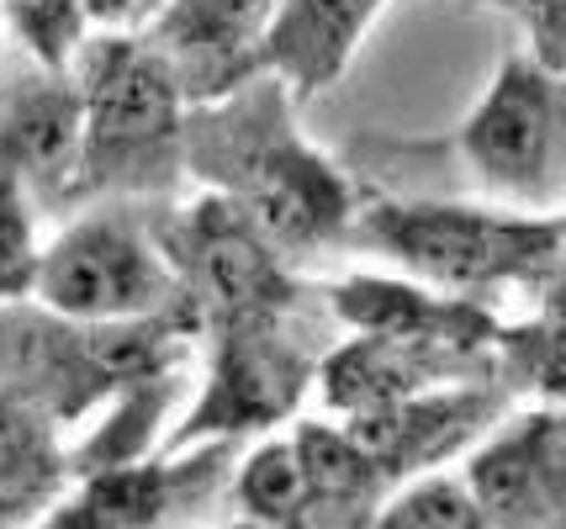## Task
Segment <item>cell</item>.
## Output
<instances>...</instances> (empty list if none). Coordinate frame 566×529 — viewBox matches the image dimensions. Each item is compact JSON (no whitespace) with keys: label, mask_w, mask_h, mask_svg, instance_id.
I'll list each match as a JSON object with an SVG mask.
<instances>
[{"label":"cell","mask_w":566,"mask_h":529,"mask_svg":"<svg viewBox=\"0 0 566 529\" xmlns=\"http://www.w3.org/2000/svg\"><path fill=\"white\" fill-rule=\"evenodd\" d=\"M186 180L249 212L292 260L339 244L360 207L355 176L296 127V96L275 70L249 75L228 96L191 102Z\"/></svg>","instance_id":"cell-1"},{"label":"cell","mask_w":566,"mask_h":529,"mask_svg":"<svg viewBox=\"0 0 566 529\" xmlns=\"http://www.w3.org/2000/svg\"><path fill=\"white\" fill-rule=\"evenodd\" d=\"M85 96L74 202H170L186 180V91L148 32H91L74 53Z\"/></svg>","instance_id":"cell-2"},{"label":"cell","mask_w":566,"mask_h":529,"mask_svg":"<svg viewBox=\"0 0 566 529\" xmlns=\"http://www.w3.org/2000/svg\"><path fill=\"white\" fill-rule=\"evenodd\" d=\"M197 334L201 324L191 313L91 324L64 318L38 297L0 303V387L38 403L53 424H74L80 413L127 392L133 381L180 366Z\"/></svg>","instance_id":"cell-3"},{"label":"cell","mask_w":566,"mask_h":529,"mask_svg":"<svg viewBox=\"0 0 566 529\" xmlns=\"http://www.w3.org/2000/svg\"><path fill=\"white\" fill-rule=\"evenodd\" d=\"M566 212H493L471 202H408V197H360L349 233L387 254L408 276L455 297H488L497 286L545 292L556 271Z\"/></svg>","instance_id":"cell-4"},{"label":"cell","mask_w":566,"mask_h":529,"mask_svg":"<svg viewBox=\"0 0 566 529\" xmlns=\"http://www.w3.org/2000/svg\"><path fill=\"white\" fill-rule=\"evenodd\" d=\"M482 191L524 212H566V70H545L535 53H503L488 96L440 144Z\"/></svg>","instance_id":"cell-5"},{"label":"cell","mask_w":566,"mask_h":529,"mask_svg":"<svg viewBox=\"0 0 566 529\" xmlns=\"http://www.w3.org/2000/svg\"><path fill=\"white\" fill-rule=\"evenodd\" d=\"M32 297L64 318H91V324L191 313L170 260L154 239V218L123 202H101L96 212H85L53 239L43 250Z\"/></svg>","instance_id":"cell-6"},{"label":"cell","mask_w":566,"mask_h":529,"mask_svg":"<svg viewBox=\"0 0 566 529\" xmlns=\"http://www.w3.org/2000/svg\"><path fill=\"white\" fill-rule=\"evenodd\" d=\"M154 239L201 328L228 324V318H260V313H292L302 303L292 254L275 250L260 223L218 191H207L191 207L159 212Z\"/></svg>","instance_id":"cell-7"},{"label":"cell","mask_w":566,"mask_h":529,"mask_svg":"<svg viewBox=\"0 0 566 529\" xmlns=\"http://www.w3.org/2000/svg\"><path fill=\"white\" fill-rule=\"evenodd\" d=\"M207 334H212V371L191 413L175 424L170 451L201 445V440L271 434L302 408L318 377V360H307V350L296 345L292 313L228 318V324H207Z\"/></svg>","instance_id":"cell-8"},{"label":"cell","mask_w":566,"mask_h":529,"mask_svg":"<svg viewBox=\"0 0 566 529\" xmlns=\"http://www.w3.org/2000/svg\"><path fill=\"white\" fill-rule=\"evenodd\" d=\"M239 461V440H201L170 455H133L74 477V487L53 504V525H175L197 519L218 498Z\"/></svg>","instance_id":"cell-9"},{"label":"cell","mask_w":566,"mask_h":529,"mask_svg":"<svg viewBox=\"0 0 566 529\" xmlns=\"http://www.w3.org/2000/svg\"><path fill=\"white\" fill-rule=\"evenodd\" d=\"M503 408H509V392L493 377H471V381L413 392V398H402L392 408H376V413H355V419H345V429L360 440V451L376 461V472L387 477V487H397V482L450 461L455 451L476 445L503 419Z\"/></svg>","instance_id":"cell-10"},{"label":"cell","mask_w":566,"mask_h":529,"mask_svg":"<svg viewBox=\"0 0 566 529\" xmlns=\"http://www.w3.org/2000/svg\"><path fill=\"white\" fill-rule=\"evenodd\" d=\"M488 525H566V408L541 403L493 424L467 461Z\"/></svg>","instance_id":"cell-11"},{"label":"cell","mask_w":566,"mask_h":529,"mask_svg":"<svg viewBox=\"0 0 566 529\" xmlns=\"http://www.w3.org/2000/svg\"><path fill=\"white\" fill-rule=\"evenodd\" d=\"M275 6L281 0H165L144 32L170 53L186 102H212L265 70Z\"/></svg>","instance_id":"cell-12"},{"label":"cell","mask_w":566,"mask_h":529,"mask_svg":"<svg viewBox=\"0 0 566 529\" xmlns=\"http://www.w3.org/2000/svg\"><path fill=\"white\" fill-rule=\"evenodd\" d=\"M323 303L355 334H387L434 350L493 355L497 313L482 297H455L419 276H345L323 286Z\"/></svg>","instance_id":"cell-13"},{"label":"cell","mask_w":566,"mask_h":529,"mask_svg":"<svg viewBox=\"0 0 566 529\" xmlns=\"http://www.w3.org/2000/svg\"><path fill=\"white\" fill-rule=\"evenodd\" d=\"M471 377H493V355H461V350L387 339V334H355V339L334 345L318 360L313 387H318L328 413L355 419V413H376V408H392L402 398H413V392Z\"/></svg>","instance_id":"cell-14"},{"label":"cell","mask_w":566,"mask_h":529,"mask_svg":"<svg viewBox=\"0 0 566 529\" xmlns=\"http://www.w3.org/2000/svg\"><path fill=\"white\" fill-rule=\"evenodd\" d=\"M80 133H85V96L74 70L38 64V75L11 80V91H0V154L17 165L27 191L49 202H74Z\"/></svg>","instance_id":"cell-15"},{"label":"cell","mask_w":566,"mask_h":529,"mask_svg":"<svg viewBox=\"0 0 566 529\" xmlns=\"http://www.w3.org/2000/svg\"><path fill=\"white\" fill-rule=\"evenodd\" d=\"M387 6L392 0H281L265 38V70L292 85L296 102H313L349 70Z\"/></svg>","instance_id":"cell-16"},{"label":"cell","mask_w":566,"mask_h":529,"mask_svg":"<svg viewBox=\"0 0 566 529\" xmlns=\"http://www.w3.org/2000/svg\"><path fill=\"white\" fill-rule=\"evenodd\" d=\"M70 487L74 466L59 445V424L38 403L0 387V525L49 519Z\"/></svg>","instance_id":"cell-17"},{"label":"cell","mask_w":566,"mask_h":529,"mask_svg":"<svg viewBox=\"0 0 566 529\" xmlns=\"http://www.w3.org/2000/svg\"><path fill=\"white\" fill-rule=\"evenodd\" d=\"M292 445L296 461H302V477H307L302 525H376V514H381L392 487L345 424L302 419L292 429Z\"/></svg>","instance_id":"cell-18"},{"label":"cell","mask_w":566,"mask_h":529,"mask_svg":"<svg viewBox=\"0 0 566 529\" xmlns=\"http://www.w3.org/2000/svg\"><path fill=\"white\" fill-rule=\"evenodd\" d=\"M493 381L509 398L566 403V318H530L503 324L493 345Z\"/></svg>","instance_id":"cell-19"},{"label":"cell","mask_w":566,"mask_h":529,"mask_svg":"<svg viewBox=\"0 0 566 529\" xmlns=\"http://www.w3.org/2000/svg\"><path fill=\"white\" fill-rule=\"evenodd\" d=\"M228 493H233V504H239L244 519L302 525V514H307V477H302L292 434L286 440H265L249 455H239L233 472H228Z\"/></svg>","instance_id":"cell-20"},{"label":"cell","mask_w":566,"mask_h":529,"mask_svg":"<svg viewBox=\"0 0 566 529\" xmlns=\"http://www.w3.org/2000/svg\"><path fill=\"white\" fill-rule=\"evenodd\" d=\"M376 525H423V529H482L488 514L476 504L467 477H444V472H419V477L397 482L387 504L376 514Z\"/></svg>","instance_id":"cell-21"},{"label":"cell","mask_w":566,"mask_h":529,"mask_svg":"<svg viewBox=\"0 0 566 529\" xmlns=\"http://www.w3.org/2000/svg\"><path fill=\"white\" fill-rule=\"evenodd\" d=\"M27 180L17 176V165L0 154V303H22L38 286V228H32V202H27Z\"/></svg>","instance_id":"cell-22"},{"label":"cell","mask_w":566,"mask_h":529,"mask_svg":"<svg viewBox=\"0 0 566 529\" xmlns=\"http://www.w3.org/2000/svg\"><path fill=\"white\" fill-rule=\"evenodd\" d=\"M0 17L17 32V43L49 70H70L80 43L91 38L80 0H0Z\"/></svg>","instance_id":"cell-23"},{"label":"cell","mask_w":566,"mask_h":529,"mask_svg":"<svg viewBox=\"0 0 566 529\" xmlns=\"http://www.w3.org/2000/svg\"><path fill=\"white\" fill-rule=\"evenodd\" d=\"M461 6H488L509 22L524 27V49L545 70H566V0H461Z\"/></svg>","instance_id":"cell-24"},{"label":"cell","mask_w":566,"mask_h":529,"mask_svg":"<svg viewBox=\"0 0 566 529\" xmlns=\"http://www.w3.org/2000/svg\"><path fill=\"white\" fill-rule=\"evenodd\" d=\"M91 32H144L165 0H80Z\"/></svg>","instance_id":"cell-25"}]
</instances>
